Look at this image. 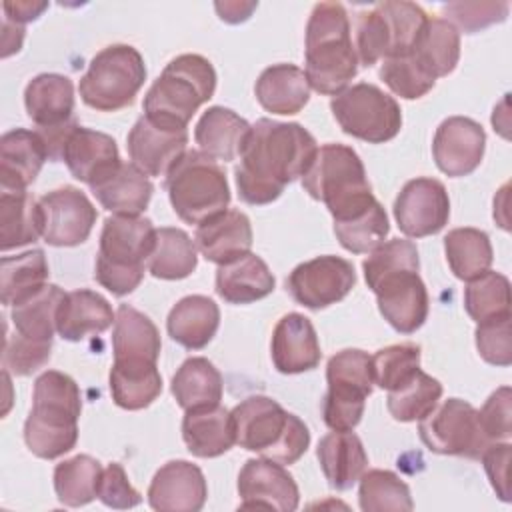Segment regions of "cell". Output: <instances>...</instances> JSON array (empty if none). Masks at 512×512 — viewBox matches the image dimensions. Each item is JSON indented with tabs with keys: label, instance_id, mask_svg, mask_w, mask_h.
Returning <instances> with one entry per match:
<instances>
[{
	"label": "cell",
	"instance_id": "obj_1",
	"mask_svg": "<svg viewBox=\"0 0 512 512\" xmlns=\"http://www.w3.org/2000/svg\"><path fill=\"white\" fill-rule=\"evenodd\" d=\"M316 152L318 144L304 126L256 120L234 168L240 200L252 206L274 202L290 182L308 172Z\"/></svg>",
	"mask_w": 512,
	"mask_h": 512
},
{
	"label": "cell",
	"instance_id": "obj_2",
	"mask_svg": "<svg viewBox=\"0 0 512 512\" xmlns=\"http://www.w3.org/2000/svg\"><path fill=\"white\" fill-rule=\"evenodd\" d=\"M82 396L78 384L60 370H46L34 382L32 408L24 422L28 450L44 460L70 452L78 442Z\"/></svg>",
	"mask_w": 512,
	"mask_h": 512
},
{
	"label": "cell",
	"instance_id": "obj_3",
	"mask_svg": "<svg viewBox=\"0 0 512 512\" xmlns=\"http://www.w3.org/2000/svg\"><path fill=\"white\" fill-rule=\"evenodd\" d=\"M306 78L312 90L336 96L358 72L348 12L340 2L314 4L306 24Z\"/></svg>",
	"mask_w": 512,
	"mask_h": 512
},
{
	"label": "cell",
	"instance_id": "obj_4",
	"mask_svg": "<svg viewBox=\"0 0 512 512\" xmlns=\"http://www.w3.org/2000/svg\"><path fill=\"white\" fill-rule=\"evenodd\" d=\"M216 72L200 54H180L166 64L144 96V116L168 130H186L198 108L214 96Z\"/></svg>",
	"mask_w": 512,
	"mask_h": 512
},
{
	"label": "cell",
	"instance_id": "obj_5",
	"mask_svg": "<svg viewBox=\"0 0 512 512\" xmlns=\"http://www.w3.org/2000/svg\"><path fill=\"white\" fill-rule=\"evenodd\" d=\"M236 444L278 464L298 462L310 446V430L268 396H248L230 410Z\"/></svg>",
	"mask_w": 512,
	"mask_h": 512
},
{
	"label": "cell",
	"instance_id": "obj_6",
	"mask_svg": "<svg viewBox=\"0 0 512 512\" xmlns=\"http://www.w3.org/2000/svg\"><path fill=\"white\" fill-rule=\"evenodd\" d=\"M156 228L144 216H108L100 232V248L94 266L96 282L116 296L134 292L154 248Z\"/></svg>",
	"mask_w": 512,
	"mask_h": 512
},
{
	"label": "cell",
	"instance_id": "obj_7",
	"mask_svg": "<svg viewBox=\"0 0 512 512\" xmlns=\"http://www.w3.org/2000/svg\"><path fill=\"white\" fill-rule=\"evenodd\" d=\"M302 188L328 208L334 222L352 218L376 202L360 156L346 144L320 146L302 176Z\"/></svg>",
	"mask_w": 512,
	"mask_h": 512
},
{
	"label": "cell",
	"instance_id": "obj_8",
	"mask_svg": "<svg viewBox=\"0 0 512 512\" xmlns=\"http://www.w3.org/2000/svg\"><path fill=\"white\" fill-rule=\"evenodd\" d=\"M164 188L172 210L186 224L198 226L224 212L230 204V188L224 168L200 150H186L182 154L166 174Z\"/></svg>",
	"mask_w": 512,
	"mask_h": 512
},
{
	"label": "cell",
	"instance_id": "obj_9",
	"mask_svg": "<svg viewBox=\"0 0 512 512\" xmlns=\"http://www.w3.org/2000/svg\"><path fill=\"white\" fill-rule=\"evenodd\" d=\"M428 14L414 2L388 0L362 12L356 22V56L362 66H374L378 60L408 54Z\"/></svg>",
	"mask_w": 512,
	"mask_h": 512
},
{
	"label": "cell",
	"instance_id": "obj_10",
	"mask_svg": "<svg viewBox=\"0 0 512 512\" xmlns=\"http://www.w3.org/2000/svg\"><path fill=\"white\" fill-rule=\"evenodd\" d=\"M144 80L142 54L130 44H112L90 60L78 92L86 106L98 112H118L134 102Z\"/></svg>",
	"mask_w": 512,
	"mask_h": 512
},
{
	"label": "cell",
	"instance_id": "obj_11",
	"mask_svg": "<svg viewBox=\"0 0 512 512\" xmlns=\"http://www.w3.org/2000/svg\"><path fill=\"white\" fill-rule=\"evenodd\" d=\"M328 390L322 400V418L330 430L350 432L364 414L366 398L372 394V356L358 348L336 352L326 364Z\"/></svg>",
	"mask_w": 512,
	"mask_h": 512
},
{
	"label": "cell",
	"instance_id": "obj_12",
	"mask_svg": "<svg viewBox=\"0 0 512 512\" xmlns=\"http://www.w3.org/2000/svg\"><path fill=\"white\" fill-rule=\"evenodd\" d=\"M330 110L348 136L368 144H384L402 128L400 104L368 82L352 84L332 96Z\"/></svg>",
	"mask_w": 512,
	"mask_h": 512
},
{
	"label": "cell",
	"instance_id": "obj_13",
	"mask_svg": "<svg viewBox=\"0 0 512 512\" xmlns=\"http://www.w3.org/2000/svg\"><path fill=\"white\" fill-rule=\"evenodd\" d=\"M418 434L430 452L480 460L492 444L482 430L478 410L460 398H448L418 420Z\"/></svg>",
	"mask_w": 512,
	"mask_h": 512
},
{
	"label": "cell",
	"instance_id": "obj_14",
	"mask_svg": "<svg viewBox=\"0 0 512 512\" xmlns=\"http://www.w3.org/2000/svg\"><path fill=\"white\" fill-rule=\"evenodd\" d=\"M40 236L50 246H78L88 240L98 212L88 196L74 186L46 192L38 200Z\"/></svg>",
	"mask_w": 512,
	"mask_h": 512
},
{
	"label": "cell",
	"instance_id": "obj_15",
	"mask_svg": "<svg viewBox=\"0 0 512 512\" xmlns=\"http://www.w3.org/2000/svg\"><path fill=\"white\" fill-rule=\"evenodd\" d=\"M354 284L356 272L352 262L332 254L298 264L286 278L290 296L310 310H320L344 300Z\"/></svg>",
	"mask_w": 512,
	"mask_h": 512
},
{
	"label": "cell",
	"instance_id": "obj_16",
	"mask_svg": "<svg viewBox=\"0 0 512 512\" xmlns=\"http://www.w3.org/2000/svg\"><path fill=\"white\" fill-rule=\"evenodd\" d=\"M378 310L384 320L400 334L416 332L428 316V290L416 268L394 270L372 286Z\"/></svg>",
	"mask_w": 512,
	"mask_h": 512
},
{
	"label": "cell",
	"instance_id": "obj_17",
	"mask_svg": "<svg viewBox=\"0 0 512 512\" xmlns=\"http://www.w3.org/2000/svg\"><path fill=\"white\" fill-rule=\"evenodd\" d=\"M394 218L408 238H424L440 232L450 218V198L436 178L408 180L394 200Z\"/></svg>",
	"mask_w": 512,
	"mask_h": 512
},
{
	"label": "cell",
	"instance_id": "obj_18",
	"mask_svg": "<svg viewBox=\"0 0 512 512\" xmlns=\"http://www.w3.org/2000/svg\"><path fill=\"white\" fill-rule=\"evenodd\" d=\"M240 508H266L292 512L298 508L300 492L292 474L268 458H250L238 474Z\"/></svg>",
	"mask_w": 512,
	"mask_h": 512
},
{
	"label": "cell",
	"instance_id": "obj_19",
	"mask_svg": "<svg viewBox=\"0 0 512 512\" xmlns=\"http://www.w3.org/2000/svg\"><path fill=\"white\" fill-rule=\"evenodd\" d=\"M486 132L466 116H450L440 122L432 140V156L440 172L458 178L472 174L484 156Z\"/></svg>",
	"mask_w": 512,
	"mask_h": 512
},
{
	"label": "cell",
	"instance_id": "obj_20",
	"mask_svg": "<svg viewBox=\"0 0 512 512\" xmlns=\"http://www.w3.org/2000/svg\"><path fill=\"white\" fill-rule=\"evenodd\" d=\"M208 498L202 470L188 460H170L148 486V504L160 512H198Z\"/></svg>",
	"mask_w": 512,
	"mask_h": 512
},
{
	"label": "cell",
	"instance_id": "obj_21",
	"mask_svg": "<svg viewBox=\"0 0 512 512\" xmlns=\"http://www.w3.org/2000/svg\"><path fill=\"white\" fill-rule=\"evenodd\" d=\"M126 148L146 176H166L188 150V130H168L140 116L128 132Z\"/></svg>",
	"mask_w": 512,
	"mask_h": 512
},
{
	"label": "cell",
	"instance_id": "obj_22",
	"mask_svg": "<svg viewBox=\"0 0 512 512\" xmlns=\"http://www.w3.org/2000/svg\"><path fill=\"white\" fill-rule=\"evenodd\" d=\"M270 356L280 374H300L320 364L322 352L316 330L300 312L284 314L272 332Z\"/></svg>",
	"mask_w": 512,
	"mask_h": 512
},
{
	"label": "cell",
	"instance_id": "obj_23",
	"mask_svg": "<svg viewBox=\"0 0 512 512\" xmlns=\"http://www.w3.org/2000/svg\"><path fill=\"white\" fill-rule=\"evenodd\" d=\"M62 160L66 162L70 174L88 186L102 180L122 162L112 136L80 124H76L68 134Z\"/></svg>",
	"mask_w": 512,
	"mask_h": 512
},
{
	"label": "cell",
	"instance_id": "obj_24",
	"mask_svg": "<svg viewBox=\"0 0 512 512\" xmlns=\"http://www.w3.org/2000/svg\"><path fill=\"white\" fill-rule=\"evenodd\" d=\"M194 244L214 264L232 262L252 248V224L240 210H224L196 226Z\"/></svg>",
	"mask_w": 512,
	"mask_h": 512
},
{
	"label": "cell",
	"instance_id": "obj_25",
	"mask_svg": "<svg viewBox=\"0 0 512 512\" xmlns=\"http://www.w3.org/2000/svg\"><path fill=\"white\" fill-rule=\"evenodd\" d=\"M48 160L38 130L14 128L0 138V188L26 190Z\"/></svg>",
	"mask_w": 512,
	"mask_h": 512
},
{
	"label": "cell",
	"instance_id": "obj_26",
	"mask_svg": "<svg viewBox=\"0 0 512 512\" xmlns=\"http://www.w3.org/2000/svg\"><path fill=\"white\" fill-rule=\"evenodd\" d=\"M102 208L116 216H140L152 198L150 178L132 162H120L110 174L90 186Z\"/></svg>",
	"mask_w": 512,
	"mask_h": 512
},
{
	"label": "cell",
	"instance_id": "obj_27",
	"mask_svg": "<svg viewBox=\"0 0 512 512\" xmlns=\"http://www.w3.org/2000/svg\"><path fill=\"white\" fill-rule=\"evenodd\" d=\"M114 320L116 314L102 294L80 288L64 294L56 314V332L68 342H80L88 334L106 332Z\"/></svg>",
	"mask_w": 512,
	"mask_h": 512
},
{
	"label": "cell",
	"instance_id": "obj_28",
	"mask_svg": "<svg viewBox=\"0 0 512 512\" xmlns=\"http://www.w3.org/2000/svg\"><path fill=\"white\" fill-rule=\"evenodd\" d=\"M24 106L28 118L38 128L62 126L74 120V84L64 74H38L26 84Z\"/></svg>",
	"mask_w": 512,
	"mask_h": 512
},
{
	"label": "cell",
	"instance_id": "obj_29",
	"mask_svg": "<svg viewBox=\"0 0 512 512\" xmlns=\"http://www.w3.org/2000/svg\"><path fill=\"white\" fill-rule=\"evenodd\" d=\"M182 438L188 452L198 458L222 456L236 444L230 410L220 404L186 410L182 418Z\"/></svg>",
	"mask_w": 512,
	"mask_h": 512
},
{
	"label": "cell",
	"instance_id": "obj_30",
	"mask_svg": "<svg viewBox=\"0 0 512 512\" xmlns=\"http://www.w3.org/2000/svg\"><path fill=\"white\" fill-rule=\"evenodd\" d=\"M274 284L276 280L268 264L254 252L220 264L216 270V294L228 304L262 300L272 294Z\"/></svg>",
	"mask_w": 512,
	"mask_h": 512
},
{
	"label": "cell",
	"instance_id": "obj_31",
	"mask_svg": "<svg viewBox=\"0 0 512 512\" xmlns=\"http://www.w3.org/2000/svg\"><path fill=\"white\" fill-rule=\"evenodd\" d=\"M250 124L234 110L224 106H210L194 128V140L202 154L212 160L230 162L240 156L250 134Z\"/></svg>",
	"mask_w": 512,
	"mask_h": 512
},
{
	"label": "cell",
	"instance_id": "obj_32",
	"mask_svg": "<svg viewBox=\"0 0 512 512\" xmlns=\"http://www.w3.org/2000/svg\"><path fill=\"white\" fill-rule=\"evenodd\" d=\"M322 474L334 490L352 488L366 472L368 456L362 440L350 432H328L320 438L316 448Z\"/></svg>",
	"mask_w": 512,
	"mask_h": 512
},
{
	"label": "cell",
	"instance_id": "obj_33",
	"mask_svg": "<svg viewBox=\"0 0 512 512\" xmlns=\"http://www.w3.org/2000/svg\"><path fill=\"white\" fill-rule=\"evenodd\" d=\"M256 100L272 114H298L310 100V84L302 68L274 64L262 70L254 86Z\"/></svg>",
	"mask_w": 512,
	"mask_h": 512
},
{
	"label": "cell",
	"instance_id": "obj_34",
	"mask_svg": "<svg viewBox=\"0 0 512 512\" xmlns=\"http://www.w3.org/2000/svg\"><path fill=\"white\" fill-rule=\"evenodd\" d=\"M220 326L218 304L202 294L180 298L166 320L168 334L174 342L188 350L204 348Z\"/></svg>",
	"mask_w": 512,
	"mask_h": 512
},
{
	"label": "cell",
	"instance_id": "obj_35",
	"mask_svg": "<svg viewBox=\"0 0 512 512\" xmlns=\"http://www.w3.org/2000/svg\"><path fill=\"white\" fill-rule=\"evenodd\" d=\"M162 392V376L150 360H114L110 368V394L124 410H142Z\"/></svg>",
	"mask_w": 512,
	"mask_h": 512
},
{
	"label": "cell",
	"instance_id": "obj_36",
	"mask_svg": "<svg viewBox=\"0 0 512 512\" xmlns=\"http://www.w3.org/2000/svg\"><path fill=\"white\" fill-rule=\"evenodd\" d=\"M160 348L162 342L156 324L144 312L128 304H120L112 332L114 360L158 362Z\"/></svg>",
	"mask_w": 512,
	"mask_h": 512
},
{
	"label": "cell",
	"instance_id": "obj_37",
	"mask_svg": "<svg viewBox=\"0 0 512 512\" xmlns=\"http://www.w3.org/2000/svg\"><path fill=\"white\" fill-rule=\"evenodd\" d=\"M170 390L184 410L216 406L222 400V374L208 358L194 356L180 364Z\"/></svg>",
	"mask_w": 512,
	"mask_h": 512
},
{
	"label": "cell",
	"instance_id": "obj_38",
	"mask_svg": "<svg viewBox=\"0 0 512 512\" xmlns=\"http://www.w3.org/2000/svg\"><path fill=\"white\" fill-rule=\"evenodd\" d=\"M410 54L436 80L448 76L460 60V34L446 18H428Z\"/></svg>",
	"mask_w": 512,
	"mask_h": 512
},
{
	"label": "cell",
	"instance_id": "obj_39",
	"mask_svg": "<svg viewBox=\"0 0 512 512\" xmlns=\"http://www.w3.org/2000/svg\"><path fill=\"white\" fill-rule=\"evenodd\" d=\"M40 236V208L28 190L0 188V248H12L36 242Z\"/></svg>",
	"mask_w": 512,
	"mask_h": 512
},
{
	"label": "cell",
	"instance_id": "obj_40",
	"mask_svg": "<svg viewBox=\"0 0 512 512\" xmlns=\"http://www.w3.org/2000/svg\"><path fill=\"white\" fill-rule=\"evenodd\" d=\"M198 248L180 228H156L154 248L148 256V272L160 280H182L196 270Z\"/></svg>",
	"mask_w": 512,
	"mask_h": 512
},
{
	"label": "cell",
	"instance_id": "obj_41",
	"mask_svg": "<svg viewBox=\"0 0 512 512\" xmlns=\"http://www.w3.org/2000/svg\"><path fill=\"white\" fill-rule=\"evenodd\" d=\"M48 262L40 248L0 260V300L14 306L48 284Z\"/></svg>",
	"mask_w": 512,
	"mask_h": 512
},
{
	"label": "cell",
	"instance_id": "obj_42",
	"mask_svg": "<svg viewBox=\"0 0 512 512\" xmlns=\"http://www.w3.org/2000/svg\"><path fill=\"white\" fill-rule=\"evenodd\" d=\"M64 294L66 292L60 286L46 284L36 294L14 304L10 312L14 332L36 342H52L56 330V314Z\"/></svg>",
	"mask_w": 512,
	"mask_h": 512
},
{
	"label": "cell",
	"instance_id": "obj_43",
	"mask_svg": "<svg viewBox=\"0 0 512 512\" xmlns=\"http://www.w3.org/2000/svg\"><path fill=\"white\" fill-rule=\"evenodd\" d=\"M444 252L454 276L466 282L490 270L494 260L488 234L470 226L450 230L444 236Z\"/></svg>",
	"mask_w": 512,
	"mask_h": 512
},
{
	"label": "cell",
	"instance_id": "obj_44",
	"mask_svg": "<svg viewBox=\"0 0 512 512\" xmlns=\"http://www.w3.org/2000/svg\"><path fill=\"white\" fill-rule=\"evenodd\" d=\"M102 472V464L88 454H78L56 464L54 490L58 500L70 508L92 502L98 496Z\"/></svg>",
	"mask_w": 512,
	"mask_h": 512
},
{
	"label": "cell",
	"instance_id": "obj_45",
	"mask_svg": "<svg viewBox=\"0 0 512 512\" xmlns=\"http://www.w3.org/2000/svg\"><path fill=\"white\" fill-rule=\"evenodd\" d=\"M442 396V384L430 374L418 370L404 386L390 390L388 412L398 422H416L428 416Z\"/></svg>",
	"mask_w": 512,
	"mask_h": 512
},
{
	"label": "cell",
	"instance_id": "obj_46",
	"mask_svg": "<svg viewBox=\"0 0 512 512\" xmlns=\"http://www.w3.org/2000/svg\"><path fill=\"white\" fill-rule=\"evenodd\" d=\"M464 308L476 324L510 314V280L494 270L468 280Z\"/></svg>",
	"mask_w": 512,
	"mask_h": 512
},
{
	"label": "cell",
	"instance_id": "obj_47",
	"mask_svg": "<svg viewBox=\"0 0 512 512\" xmlns=\"http://www.w3.org/2000/svg\"><path fill=\"white\" fill-rule=\"evenodd\" d=\"M358 502L364 512L384 510H412L414 502L408 484L390 470H368L360 476Z\"/></svg>",
	"mask_w": 512,
	"mask_h": 512
},
{
	"label": "cell",
	"instance_id": "obj_48",
	"mask_svg": "<svg viewBox=\"0 0 512 512\" xmlns=\"http://www.w3.org/2000/svg\"><path fill=\"white\" fill-rule=\"evenodd\" d=\"M388 232H390L388 216L378 200L364 212L352 218L334 222V234L338 242L342 244V248H346L352 254L372 252L376 246L384 242Z\"/></svg>",
	"mask_w": 512,
	"mask_h": 512
},
{
	"label": "cell",
	"instance_id": "obj_49",
	"mask_svg": "<svg viewBox=\"0 0 512 512\" xmlns=\"http://www.w3.org/2000/svg\"><path fill=\"white\" fill-rule=\"evenodd\" d=\"M420 370V346L414 342L392 344L380 348L372 356L374 384L382 390H396L404 386Z\"/></svg>",
	"mask_w": 512,
	"mask_h": 512
},
{
	"label": "cell",
	"instance_id": "obj_50",
	"mask_svg": "<svg viewBox=\"0 0 512 512\" xmlns=\"http://www.w3.org/2000/svg\"><path fill=\"white\" fill-rule=\"evenodd\" d=\"M378 76L396 96L406 100L422 98L436 84V80L416 62V58L410 52L404 56L384 58Z\"/></svg>",
	"mask_w": 512,
	"mask_h": 512
},
{
	"label": "cell",
	"instance_id": "obj_51",
	"mask_svg": "<svg viewBox=\"0 0 512 512\" xmlns=\"http://www.w3.org/2000/svg\"><path fill=\"white\" fill-rule=\"evenodd\" d=\"M400 268L420 270L416 244L406 238H394V240L382 242L362 262V270H364V278H366L368 286H372L382 276H386L394 270H400Z\"/></svg>",
	"mask_w": 512,
	"mask_h": 512
},
{
	"label": "cell",
	"instance_id": "obj_52",
	"mask_svg": "<svg viewBox=\"0 0 512 512\" xmlns=\"http://www.w3.org/2000/svg\"><path fill=\"white\" fill-rule=\"evenodd\" d=\"M50 350H52V342H36L16 332L8 334L6 330L4 350H2L4 370L16 376H30L50 360Z\"/></svg>",
	"mask_w": 512,
	"mask_h": 512
},
{
	"label": "cell",
	"instance_id": "obj_53",
	"mask_svg": "<svg viewBox=\"0 0 512 512\" xmlns=\"http://www.w3.org/2000/svg\"><path fill=\"white\" fill-rule=\"evenodd\" d=\"M510 314L484 320L476 326V348L484 362L492 366L512 364V342H510Z\"/></svg>",
	"mask_w": 512,
	"mask_h": 512
},
{
	"label": "cell",
	"instance_id": "obj_54",
	"mask_svg": "<svg viewBox=\"0 0 512 512\" xmlns=\"http://www.w3.org/2000/svg\"><path fill=\"white\" fill-rule=\"evenodd\" d=\"M466 34H474L508 16V2H454L442 8Z\"/></svg>",
	"mask_w": 512,
	"mask_h": 512
},
{
	"label": "cell",
	"instance_id": "obj_55",
	"mask_svg": "<svg viewBox=\"0 0 512 512\" xmlns=\"http://www.w3.org/2000/svg\"><path fill=\"white\" fill-rule=\"evenodd\" d=\"M510 402H512V392L508 386H502L496 392H492L484 402L482 410H478L482 430L490 442H508L512 434Z\"/></svg>",
	"mask_w": 512,
	"mask_h": 512
},
{
	"label": "cell",
	"instance_id": "obj_56",
	"mask_svg": "<svg viewBox=\"0 0 512 512\" xmlns=\"http://www.w3.org/2000/svg\"><path fill=\"white\" fill-rule=\"evenodd\" d=\"M98 498L104 506L116 510H128L142 502L140 492L130 484L122 464L118 462H110L104 468L98 486Z\"/></svg>",
	"mask_w": 512,
	"mask_h": 512
},
{
	"label": "cell",
	"instance_id": "obj_57",
	"mask_svg": "<svg viewBox=\"0 0 512 512\" xmlns=\"http://www.w3.org/2000/svg\"><path fill=\"white\" fill-rule=\"evenodd\" d=\"M510 454H512V446L508 442H492L480 456L484 470L488 474V480L502 502H510V480H508Z\"/></svg>",
	"mask_w": 512,
	"mask_h": 512
},
{
	"label": "cell",
	"instance_id": "obj_58",
	"mask_svg": "<svg viewBox=\"0 0 512 512\" xmlns=\"http://www.w3.org/2000/svg\"><path fill=\"white\" fill-rule=\"evenodd\" d=\"M2 8H4V14H6V20L24 26L26 22L36 20L48 8V2H36V0L4 2Z\"/></svg>",
	"mask_w": 512,
	"mask_h": 512
},
{
	"label": "cell",
	"instance_id": "obj_59",
	"mask_svg": "<svg viewBox=\"0 0 512 512\" xmlns=\"http://www.w3.org/2000/svg\"><path fill=\"white\" fill-rule=\"evenodd\" d=\"M258 2H216L214 8L220 16V20L228 24H240L250 18V14L256 10Z\"/></svg>",
	"mask_w": 512,
	"mask_h": 512
}]
</instances>
